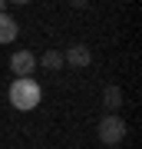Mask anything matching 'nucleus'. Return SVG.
I'll return each mask as SVG.
<instances>
[{"label":"nucleus","instance_id":"nucleus-1","mask_svg":"<svg viewBox=\"0 0 142 149\" xmlns=\"http://www.w3.org/2000/svg\"><path fill=\"white\" fill-rule=\"evenodd\" d=\"M7 96H10V103L20 113H30V109H37V103L43 100V90H40V83L33 80V76H17Z\"/></svg>","mask_w":142,"mask_h":149},{"label":"nucleus","instance_id":"nucleus-2","mask_svg":"<svg viewBox=\"0 0 142 149\" xmlns=\"http://www.w3.org/2000/svg\"><path fill=\"white\" fill-rule=\"evenodd\" d=\"M96 136H99V143H106V146H119L122 139H126V123H122V116H116V113L103 116L99 126H96Z\"/></svg>","mask_w":142,"mask_h":149},{"label":"nucleus","instance_id":"nucleus-3","mask_svg":"<svg viewBox=\"0 0 142 149\" xmlns=\"http://www.w3.org/2000/svg\"><path fill=\"white\" fill-rule=\"evenodd\" d=\"M63 60H66L69 66H76V70H86V66L93 63V50L86 47V43H73L69 50H63Z\"/></svg>","mask_w":142,"mask_h":149},{"label":"nucleus","instance_id":"nucleus-4","mask_svg":"<svg viewBox=\"0 0 142 149\" xmlns=\"http://www.w3.org/2000/svg\"><path fill=\"white\" fill-rule=\"evenodd\" d=\"M10 70L17 76H30L33 70H37V56H33L30 50H17V53L10 56Z\"/></svg>","mask_w":142,"mask_h":149},{"label":"nucleus","instance_id":"nucleus-5","mask_svg":"<svg viewBox=\"0 0 142 149\" xmlns=\"http://www.w3.org/2000/svg\"><path fill=\"white\" fill-rule=\"evenodd\" d=\"M17 33H20V27H17V20L10 13H0V43H13Z\"/></svg>","mask_w":142,"mask_h":149},{"label":"nucleus","instance_id":"nucleus-6","mask_svg":"<svg viewBox=\"0 0 142 149\" xmlns=\"http://www.w3.org/2000/svg\"><path fill=\"white\" fill-rule=\"evenodd\" d=\"M103 106L109 113H116L122 106V90H119V86H106V90H103Z\"/></svg>","mask_w":142,"mask_h":149},{"label":"nucleus","instance_id":"nucleus-7","mask_svg":"<svg viewBox=\"0 0 142 149\" xmlns=\"http://www.w3.org/2000/svg\"><path fill=\"white\" fill-rule=\"evenodd\" d=\"M63 50H46L40 60H37V66H46V70H63Z\"/></svg>","mask_w":142,"mask_h":149},{"label":"nucleus","instance_id":"nucleus-8","mask_svg":"<svg viewBox=\"0 0 142 149\" xmlns=\"http://www.w3.org/2000/svg\"><path fill=\"white\" fill-rule=\"evenodd\" d=\"M86 3H89V0H69V7H76V10H83Z\"/></svg>","mask_w":142,"mask_h":149},{"label":"nucleus","instance_id":"nucleus-9","mask_svg":"<svg viewBox=\"0 0 142 149\" xmlns=\"http://www.w3.org/2000/svg\"><path fill=\"white\" fill-rule=\"evenodd\" d=\"M7 3H17V7H26L30 0H7Z\"/></svg>","mask_w":142,"mask_h":149},{"label":"nucleus","instance_id":"nucleus-10","mask_svg":"<svg viewBox=\"0 0 142 149\" xmlns=\"http://www.w3.org/2000/svg\"><path fill=\"white\" fill-rule=\"evenodd\" d=\"M0 13H7V0H0Z\"/></svg>","mask_w":142,"mask_h":149},{"label":"nucleus","instance_id":"nucleus-11","mask_svg":"<svg viewBox=\"0 0 142 149\" xmlns=\"http://www.w3.org/2000/svg\"><path fill=\"white\" fill-rule=\"evenodd\" d=\"M122 3H126V0H122Z\"/></svg>","mask_w":142,"mask_h":149}]
</instances>
